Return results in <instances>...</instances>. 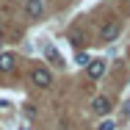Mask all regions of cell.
I'll list each match as a JSON object with an SVG mask.
<instances>
[{
    "label": "cell",
    "instance_id": "obj_8",
    "mask_svg": "<svg viewBox=\"0 0 130 130\" xmlns=\"http://www.w3.org/2000/svg\"><path fill=\"white\" fill-rule=\"evenodd\" d=\"M89 61H91V58H89V53H78V64H80V67H86Z\"/></svg>",
    "mask_w": 130,
    "mask_h": 130
},
{
    "label": "cell",
    "instance_id": "obj_9",
    "mask_svg": "<svg viewBox=\"0 0 130 130\" xmlns=\"http://www.w3.org/2000/svg\"><path fill=\"white\" fill-rule=\"evenodd\" d=\"M113 127H116V125H113V122H108V119H105V122H100V127H97V130H113Z\"/></svg>",
    "mask_w": 130,
    "mask_h": 130
},
{
    "label": "cell",
    "instance_id": "obj_7",
    "mask_svg": "<svg viewBox=\"0 0 130 130\" xmlns=\"http://www.w3.org/2000/svg\"><path fill=\"white\" fill-rule=\"evenodd\" d=\"M47 58H50L53 64H55V67H61V64H64V61H61V55L55 53V47H47Z\"/></svg>",
    "mask_w": 130,
    "mask_h": 130
},
{
    "label": "cell",
    "instance_id": "obj_1",
    "mask_svg": "<svg viewBox=\"0 0 130 130\" xmlns=\"http://www.w3.org/2000/svg\"><path fill=\"white\" fill-rule=\"evenodd\" d=\"M30 80L39 86V89H47V86H53V75L47 67H36L33 69V75H30Z\"/></svg>",
    "mask_w": 130,
    "mask_h": 130
},
{
    "label": "cell",
    "instance_id": "obj_3",
    "mask_svg": "<svg viewBox=\"0 0 130 130\" xmlns=\"http://www.w3.org/2000/svg\"><path fill=\"white\" fill-rule=\"evenodd\" d=\"M86 72H89V78H91V80L103 78V72H105V61H100V58H91V61L86 64Z\"/></svg>",
    "mask_w": 130,
    "mask_h": 130
},
{
    "label": "cell",
    "instance_id": "obj_2",
    "mask_svg": "<svg viewBox=\"0 0 130 130\" xmlns=\"http://www.w3.org/2000/svg\"><path fill=\"white\" fill-rule=\"evenodd\" d=\"M119 30H122V25L116 22V20H111L108 25H103V42H113V39H119Z\"/></svg>",
    "mask_w": 130,
    "mask_h": 130
},
{
    "label": "cell",
    "instance_id": "obj_4",
    "mask_svg": "<svg viewBox=\"0 0 130 130\" xmlns=\"http://www.w3.org/2000/svg\"><path fill=\"white\" fill-rule=\"evenodd\" d=\"M25 14L30 20H39V17L44 14V3H42V0H28L25 3Z\"/></svg>",
    "mask_w": 130,
    "mask_h": 130
},
{
    "label": "cell",
    "instance_id": "obj_6",
    "mask_svg": "<svg viewBox=\"0 0 130 130\" xmlns=\"http://www.w3.org/2000/svg\"><path fill=\"white\" fill-rule=\"evenodd\" d=\"M14 67H17V58L11 53H3L0 55V72H14Z\"/></svg>",
    "mask_w": 130,
    "mask_h": 130
},
{
    "label": "cell",
    "instance_id": "obj_5",
    "mask_svg": "<svg viewBox=\"0 0 130 130\" xmlns=\"http://www.w3.org/2000/svg\"><path fill=\"white\" fill-rule=\"evenodd\" d=\"M91 108H94V113H100V116H105V113H108V111H111L113 105H111V100H108V97H103V94H100V97H94V103H91Z\"/></svg>",
    "mask_w": 130,
    "mask_h": 130
},
{
    "label": "cell",
    "instance_id": "obj_10",
    "mask_svg": "<svg viewBox=\"0 0 130 130\" xmlns=\"http://www.w3.org/2000/svg\"><path fill=\"white\" fill-rule=\"evenodd\" d=\"M122 113H125V119H130V100L122 105Z\"/></svg>",
    "mask_w": 130,
    "mask_h": 130
}]
</instances>
